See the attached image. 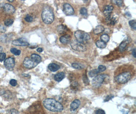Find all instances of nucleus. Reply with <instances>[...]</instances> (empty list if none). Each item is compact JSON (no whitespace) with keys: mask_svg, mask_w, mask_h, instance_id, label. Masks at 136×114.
<instances>
[{"mask_svg":"<svg viewBox=\"0 0 136 114\" xmlns=\"http://www.w3.org/2000/svg\"><path fill=\"white\" fill-rule=\"evenodd\" d=\"M43 106L49 111L53 112H60L63 110L62 104L53 98H46L43 101Z\"/></svg>","mask_w":136,"mask_h":114,"instance_id":"1","label":"nucleus"},{"mask_svg":"<svg viewBox=\"0 0 136 114\" xmlns=\"http://www.w3.org/2000/svg\"><path fill=\"white\" fill-rule=\"evenodd\" d=\"M54 14L52 8L49 6H45L42 10L41 18L44 23L47 24L52 23L54 20Z\"/></svg>","mask_w":136,"mask_h":114,"instance_id":"2","label":"nucleus"},{"mask_svg":"<svg viewBox=\"0 0 136 114\" xmlns=\"http://www.w3.org/2000/svg\"><path fill=\"white\" fill-rule=\"evenodd\" d=\"M75 36L77 41L83 44H85L90 39V35L87 33L80 30L75 32Z\"/></svg>","mask_w":136,"mask_h":114,"instance_id":"3","label":"nucleus"},{"mask_svg":"<svg viewBox=\"0 0 136 114\" xmlns=\"http://www.w3.org/2000/svg\"><path fill=\"white\" fill-rule=\"evenodd\" d=\"M131 78V75L129 72H125L117 75L115 78V81L118 84H123L127 83Z\"/></svg>","mask_w":136,"mask_h":114,"instance_id":"4","label":"nucleus"},{"mask_svg":"<svg viewBox=\"0 0 136 114\" xmlns=\"http://www.w3.org/2000/svg\"><path fill=\"white\" fill-rule=\"evenodd\" d=\"M71 47L76 51L84 52L87 50V48L84 44L80 43L76 40L73 41L71 43Z\"/></svg>","mask_w":136,"mask_h":114,"instance_id":"5","label":"nucleus"},{"mask_svg":"<svg viewBox=\"0 0 136 114\" xmlns=\"http://www.w3.org/2000/svg\"><path fill=\"white\" fill-rule=\"evenodd\" d=\"M107 76L105 74H100L95 76L92 81V84L94 87H99L103 83Z\"/></svg>","mask_w":136,"mask_h":114,"instance_id":"6","label":"nucleus"},{"mask_svg":"<svg viewBox=\"0 0 136 114\" xmlns=\"http://www.w3.org/2000/svg\"><path fill=\"white\" fill-rule=\"evenodd\" d=\"M4 66L8 71H12L15 66V59L13 57H10V58L6 59L4 63Z\"/></svg>","mask_w":136,"mask_h":114,"instance_id":"7","label":"nucleus"},{"mask_svg":"<svg viewBox=\"0 0 136 114\" xmlns=\"http://www.w3.org/2000/svg\"><path fill=\"white\" fill-rule=\"evenodd\" d=\"M38 64L35 63L31 58L27 57L23 62V66L27 69H33L36 67Z\"/></svg>","mask_w":136,"mask_h":114,"instance_id":"8","label":"nucleus"},{"mask_svg":"<svg viewBox=\"0 0 136 114\" xmlns=\"http://www.w3.org/2000/svg\"><path fill=\"white\" fill-rule=\"evenodd\" d=\"M63 10L64 13L67 16L73 15L75 13L74 9L72 6L70 4L67 3L64 4Z\"/></svg>","mask_w":136,"mask_h":114,"instance_id":"9","label":"nucleus"},{"mask_svg":"<svg viewBox=\"0 0 136 114\" xmlns=\"http://www.w3.org/2000/svg\"><path fill=\"white\" fill-rule=\"evenodd\" d=\"M12 44L18 46H26L29 45V43L28 41L24 38H21L13 41Z\"/></svg>","mask_w":136,"mask_h":114,"instance_id":"10","label":"nucleus"},{"mask_svg":"<svg viewBox=\"0 0 136 114\" xmlns=\"http://www.w3.org/2000/svg\"><path fill=\"white\" fill-rule=\"evenodd\" d=\"M113 9H114V7L111 5H109L106 6L105 8H104V15L106 17L110 16L111 14V13L112 12V11L113 10Z\"/></svg>","mask_w":136,"mask_h":114,"instance_id":"11","label":"nucleus"},{"mask_svg":"<svg viewBox=\"0 0 136 114\" xmlns=\"http://www.w3.org/2000/svg\"><path fill=\"white\" fill-rule=\"evenodd\" d=\"M4 10L6 13H9V14L13 13L15 11L14 7L12 5L9 4H6L4 5Z\"/></svg>","mask_w":136,"mask_h":114,"instance_id":"12","label":"nucleus"},{"mask_svg":"<svg viewBox=\"0 0 136 114\" xmlns=\"http://www.w3.org/2000/svg\"><path fill=\"white\" fill-rule=\"evenodd\" d=\"M81 104V101L79 99H75L74 100L71 104V111H75L77 108H79Z\"/></svg>","mask_w":136,"mask_h":114,"instance_id":"13","label":"nucleus"},{"mask_svg":"<svg viewBox=\"0 0 136 114\" xmlns=\"http://www.w3.org/2000/svg\"><path fill=\"white\" fill-rule=\"evenodd\" d=\"M71 41V37L69 35L63 36L60 37V41L62 44H69Z\"/></svg>","mask_w":136,"mask_h":114,"instance_id":"14","label":"nucleus"},{"mask_svg":"<svg viewBox=\"0 0 136 114\" xmlns=\"http://www.w3.org/2000/svg\"><path fill=\"white\" fill-rule=\"evenodd\" d=\"M65 77V75L63 72H60L56 74L54 76V79L57 82L61 81Z\"/></svg>","mask_w":136,"mask_h":114,"instance_id":"15","label":"nucleus"},{"mask_svg":"<svg viewBox=\"0 0 136 114\" xmlns=\"http://www.w3.org/2000/svg\"><path fill=\"white\" fill-rule=\"evenodd\" d=\"M106 21L108 23L112 25H114L117 22V19L115 17H112L111 15H110L106 17Z\"/></svg>","mask_w":136,"mask_h":114,"instance_id":"16","label":"nucleus"},{"mask_svg":"<svg viewBox=\"0 0 136 114\" xmlns=\"http://www.w3.org/2000/svg\"><path fill=\"white\" fill-rule=\"evenodd\" d=\"M30 58H31V59H32L35 63H37L38 64H39L41 62V58L40 55H39L38 54H32L31 55Z\"/></svg>","mask_w":136,"mask_h":114,"instance_id":"17","label":"nucleus"},{"mask_svg":"<svg viewBox=\"0 0 136 114\" xmlns=\"http://www.w3.org/2000/svg\"><path fill=\"white\" fill-rule=\"evenodd\" d=\"M48 69L49 71L55 72L57 71L60 69V66L56 64L52 63L48 65Z\"/></svg>","mask_w":136,"mask_h":114,"instance_id":"18","label":"nucleus"},{"mask_svg":"<svg viewBox=\"0 0 136 114\" xmlns=\"http://www.w3.org/2000/svg\"><path fill=\"white\" fill-rule=\"evenodd\" d=\"M105 30V28L104 27V26H103L102 25H98L97 26L95 27V28L94 30V33L95 35H98L100 33H101L102 32H103Z\"/></svg>","mask_w":136,"mask_h":114,"instance_id":"19","label":"nucleus"},{"mask_svg":"<svg viewBox=\"0 0 136 114\" xmlns=\"http://www.w3.org/2000/svg\"><path fill=\"white\" fill-rule=\"evenodd\" d=\"M127 44H128V41L127 40H124V41H123L120 44V46L119 47V51L120 52H123L125 50V49H126V48L127 47Z\"/></svg>","mask_w":136,"mask_h":114,"instance_id":"20","label":"nucleus"},{"mask_svg":"<svg viewBox=\"0 0 136 114\" xmlns=\"http://www.w3.org/2000/svg\"><path fill=\"white\" fill-rule=\"evenodd\" d=\"M66 31H67V27L63 24L60 25L57 27V31L60 34H64V33H65Z\"/></svg>","mask_w":136,"mask_h":114,"instance_id":"21","label":"nucleus"},{"mask_svg":"<svg viewBox=\"0 0 136 114\" xmlns=\"http://www.w3.org/2000/svg\"><path fill=\"white\" fill-rule=\"evenodd\" d=\"M96 45L99 48L104 49V48L106 47L107 44L104 43V42H102L101 41H97L96 42Z\"/></svg>","mask_w":136,"mask_h":114,"instance_id":"22","label":"nucleus"},{"mask_svg":"<svg viewBox=\"0 0 136 114\" xmlns=\"http://www.w3.org/2000/svg\"><path fill=\"white\" fill-rule=\"evenodd\" d=\"M100 40L102 42L107 43H108L110 40V37L107 34H104L101 36L100 37Z\"/></svg>","mask_w":136,"mask_h":114,"instance_id":"23","label":"nucleus"},{"mask_svg":"<svg viewBox=\"0 0 136 114\" xmlns=\"http://www.w3.org/2000/svg\"><path fill=\"white\" fill-rule=\"evenodd\" d=\"M99 73L98 69H94L93 70L90 71L89 72V75L90 77H95L96 75H97Z\"/></svg>","mask_w":136,"mask_h":114,"instance_id":"24","label":"nucleus"},{"mask_svg":"<svg viewBox=\"0 0 136 114\" xmlns=\"http://www.w3.org/2000/svg\"><path fill=\"white\" fill-rule=\"evenodd\" d=\"M72 66L73 68L76 69H78V70H81V69H82L83 68H84V67L82 65L78 64V63H73V64H72Z\"/></svg>","mask_w":136,"mask_h":114,"instance_id":"25","label":"nucleus"},{"mask_svg":"<svg viewBox=\"0 0 136 114\" xmlns=\"http://www.w3.org/2000/svg\"><path fill=\"white\" fill-rule=\"evenodd\" d=\"M10 51L12 54H13L15 55H19L21 53V50H18V49H17L16 48H11V50H10Z\"/></svg>","mask_w":136,"mask_h":114,"instance_id":"26","label":"nucleus"},{"mask_svg":"<svg viewBox=\"0 0 136 114\" xmlns=\"http://www.w3.org/2000/svg\"><path fill=\"white\" fill-rule=\"evenodd\" d=\"M129 24L131 28L134 30H136V22L135 20H131L129 21Z\"/></svg>","mask_w":136,"mask_h":114,"instance_id":"27","label":"nucleus"},{"mask_svg":"<svg viewBox=\"0 0 136 114\" xmlns=\"http://www.w3.org/2000/svg\"><path fill=\"white\" fill-rule=\"evenodd\" d=\"M80 14L84 16H87L88 14V11L87 9L85 7H82L80 9Z\"/></svg>","mask_w":136,"mask_h":114,"instance_id":"28","label":"nucleus"},{"mask_svg":"<svg viewBox=\"0 0 136 114\" xmlns=\"http://www.w3.org/2000/svg\"><path fill=\"white\" fill-rule=\"evenodd\" d=\"M7 114H19V111L14 108L8 110L7 111Z\"/></svg>","mask_w":136,"mask_h":114,"instance_id":"29","label":"nucleus"},{"mask_svg":"<svg viewBox=\"0 0 136 114\" xmlns=\"http://www.w3.org/2000/svg\"><path fill=\"white\" fill-rule=\"evenodd\" d=\"M13 23V20L12 19H8L5 21V25L6 26H11Z\"/></svg>","mask_w":136,"mask_h":114,"instance_id":"30","label":"nucleus"},{"mask_svg":"<svg viewBox=\"0 0 136 114\" xmlns=\"http://www.w3.org/2000/svg\"><path fill=\"white\" fill-rule=\"evenodd\" d=\"M83 81L86 85H88L89 84V80L86 74L83 76Z\"/></svg>","mask_w":136,"mask_h":114,"instance_id":"31","label":"nucleus"},{"mask_svg":"<svg viewBox=\"0 0 136 114\" xmlns=\"http://www.w3.org/2000/svg\"><path fill=\"white\" fill-rule=\"evenodd\" d=\"M25 20L28 22H31L33 20V17L30 15H27L25 18Z\"/></svg>","mask_w":136,"mask_h":114,"instance_id":"32","label":"nucleus"},{"mask_svg":"<svg viewBox=\"0 0 136 114\" xmlns=\"http://www.w3.org/2000/svg\"><path fill=\"white\" fill-rule=\"evenodd\" d=\"M78 86H79V84H78V82H74L71 85V87L72 88V89L73 90H75L76 89H78Z\"/></svg>","mask_w":136,"mask_h":114,"instance_id":"33","label":"nucleus"},{"mask_svg":"<svg viewBox=\"0 0 136 114\" xmlns=\"http://www.w3.org/2000/svg\"><path fill=\"white\" fill-rule=\"evenodd\" d=\"M112 3L119 6H121L123 5V2L122 0H117V1H113Z\"/></svg>","mask_w":136,"mask_h":114,"instance_id":"34","label":"nucleus"},{"mask_svg":"<svg viewBox=\"0 0 136 114\" xmlns=\"http://www.w3.org/2000/svg\"><path fill=\"white\" fill-rule=\"evenodd\" d=\"M6 54L5 53H0V62H3L6 58Z\"/></svg>","mask_w":136,"mask_h":114,"instance_id":"35","label":"nucleus"},{"mask_svg":"<svg viewBox=\"0 0 136 114\" xmlns=\"http://www.w3.org/2000/svg\"><path fill=\"white\" fill-rule=\"evenodd\" d=\"M98 70L99 71V73H101L104 71H105L106 70V67L105 66H103V65H100L98 66Z\"/></svg>","mask_w":136,"mask_h":114,"instance_id":"36","label":"nucleus"},{"mask_svg":"<svg viewBox=\"0 0 136 114\" xmlns=\"http://www.w3.org/2000/svg\"><path fill=\"white\" fill-rule=\"evenodd\" d=\"M10 84L12 86H16L18 84V82L17 81L14 80V79H12L10 81Z\"/></svg>","mask_w":136,"mask_h":114,"instance_id":"37","label":"nucleus"},{"mask_svg":"<svg viewBox=\"0 0 136 114\" xmlns=\"http://www.w3.org/2000/svg\"><path fill=\"white\" fill-rule=\"evenodd\" d=\"M113 97H114V96H113V95H108V96H107L106 97L105 99L104 100V101H105V102L108 101H109L110 100L112 99Z\"/></svg>","mask_w":136,"mask_h":114,"instance_id":"38","label":"nucleus"},{"mask_svg":"<svg viewBox=\"0 0 136 114\" xmlns=\"http://www.w3.org/2000/svg\"><path fill=\"white\" fill-rule=\"evenodd\" d=\"M96 114H106L105 111L101 109H97L95 112Z\"/></svg>","mask_w":136,"mask_h":114,"instance_id":"39","label":"nucleus"},{"mask_svg":"<svg viewBox=\"0 0 136 114\" xmlns=\"http://www.w3.org/2000/svg\"><path fill=\"white\" fill-rule=\"evenodd\" d=\"M132 55L133 56L134 58H136V52H135V48H134L132 51Z\"/></svg>","mask_w":136,"mask_h":114,"instance_id":"40","label":"nucleus"},{"mask_svg":"<svg viewBox=\"0 0 136 114\" xmlns=\"http://www.w3.org/2000/svg\"><path fill=\"white\" fill-rule=\"evenodd\" d=\"M43 48H38L37 49V52H42V51H43Z\"/></svg>","mask_w":136,"mask_h":114,"instance_id":"41","label":"nucleus"},{"mask_svg":"<svg viewBox=\"0 0 136 114\" xmlns=\"http://www.w3.org/2000/svg\"><path fill=\"white\" fill-rule=\"evenodd\" d=\"M3 51V47L0 46V53H1V52Z\"/></svg>","mask_w":136,"mask_h":114,"instance_id":"42","label":"nucleus"},{"mask_svg":"<svg viewBox=\"0 0 136 114\" xmlns=\"http://www.w3.org/2000/svg\"><path fill=\"white\" fill-rule=\"evenodd\" d=\"M8 1H9V2H13V0H12H12H9Z\"/></svg>","mask_w":136,"mask_h":114,"instance_id":"43","label":"nucleus"}]
</instances>
